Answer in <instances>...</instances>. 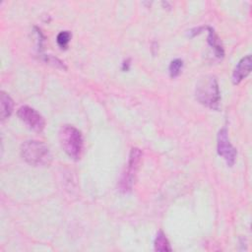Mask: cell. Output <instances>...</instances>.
Wrapping results in <instances>:
<instances>
[{
    "mask_svg": "<svg viewBox=\"0 0 252 252\" xmlns=\"http://www.w3.org/2000/svg\"><path fill=\"white\" fill-rule=\"evenodd\" d=\"M142 152L138 148H132L129 154L127 167L121 175L118 183V190L121 193H128L132 190L136 180V175L140 166Z\"/></svg>",
    "mask_w": 252,
    "mask_h": 252,
    "instance_id": "obj_4",
    "label": "cell"
},
{
    "mask_svg": "<svg viewBox=\"0 0 252 252\" xmlns=\"http://www.w3.org/2000/svg\"><path fill=\"white\" fill-rule=\"evenodd\" d=\"M0 116L2 120H5L7 118H9L13 112V108H14V100L12 99V97L6 94L5 92H1L0 94Z\"/></svg>",
    "mask_w": 252,
    "mask_h": 252,
    "instance_id": "obj_9",
    "label": "cell"
},
{
    "mask_svg": "<svg viewBox=\"0 0 252 252\" xmlns=\"http://www.w3.org/2000/svg\"><path fill=\"white\" fill-rule=\"evenodd\" d=\"M21 156L27 163L32 166H46L52 159L49 147L36 140L24 142L21 146Z\"/></svg>",
    "mask_w": 252,
    "mask_h": 252,
    "instance_id": "obj_2",
    "label": "cell"
},
{
    "mask_svg": "<svg viewBox=\"0 0 252 252\" xmlns=\"http://www.w3.org/2000/svg\"><path fill=\"white\" fill-rule=\"evenodd\" d=\"M71 37H72V33L69 31H62L57 34L56 41H57V44L60 47V49L65 50L68 48Z\"/></svg>",
    "mask_w": 252,
    "mask_h": 252,
    "instance_id": "obj_11",
    "label": "cell"
},
{
    "mask_svg": "<svg viewBox=\"0 0 252 252\" xmlns=\"http://www.w3.org/2000/svg\"><path fill=\"white\" fill-rule=\"evenodd\" d=\"M130 62H131V61H130V59H126V60H124V61H123V63H122V67H121L122 71L126 72V71H128V70L130 69V65H131V63H130Z\"/></svg>",
    "mask_w": 252,
    "mask_h": 252,
    "instance_id": "obj_14",
    "label": "cell"
},
{
    "mask_svg": "<svg viewBox=\"0 0 252 252\" xmlns=\"http://www.w3.org/2000/svg\"><path fill=\"white\" fill-rule=\"evenodd\" d=\"M206 31L208 32V37H207V42L210 45V47L213 49L215 56L218 59H222L224 55V49L221 44V41L218 34L216 33L215 30L212 27L206 26Z\"/></svg>",
    "mask_w": 252,
    "mask_h": 252,
    "instance_id": "obj_8",
    "label": "cell"
},
{
    "mask_svg": "<svg viewBox=\"0 0 252 252\" xmlns=\"http://www.w3.org/2000/svg\"><path fill=\"white\" fill-rule=\"evenodd\" d=\"M217 152L218 155L224 159L228 166H232L234 164L237 157V152L229 141L227 129L225 127L221 128L218 133Z\"/></svg>",
    "mask_w": 252,
    "mask_h": 252,
    "instance_id": "obj_5",
    "label": "cell"
},
{
    "mask_svg": "<svg viewBox=\"0 0 252 252\" xmlns=\"http://www.w3.org/2000/svg\"><path fill=\"white\" fill-rule=\"evenodd\" d=\"M59 141L63 151L73 159H80L83 148L84 140L82 133L73 125H64L59 131Z\"/></svg>",
    "mask_w": 252,
    "mask_h": 252,
    "instance_id": "obj_3",
    "label": "cell"
},
{
    "mask_svg": "<svg viewBox=\"0 0 252 252\" xmlns=\"http://www.w3.org/2000/svg\"><path fill=\"white\" fill-rule=\"evenodd\" d=\"M251 67L252 61L250 55L241 58L232 72V83L234 85H238L242 80H244L250 74Z\"/></svg>",
    "mask_w": 252,
    "mask_h": 252,
    "instance_id": "obj_7",
    "label": "cell"
},
{
    "mask_svg": "<svg viewBox=\"0 0 252 252\" xmlns=\"http://www.w3.org/2000/svg\"><path fill=\"white\" fill-rule=\"evenodd\" d=\"M18 117L32 130L41 132L44 129L45 121L42 115L34 108L24 105L18 109Z\"/></svg>",
    "mask_w": 252,
    "mask_h": 252,
    "instance_id": "obj_6",
    "label": "cell"
},
{
    "mask_svg": "<svg viewBox=\"0 0 252 252\" xmlns=\"http://www.w3.org/2000/svg\"><path fill=\"white\" fill-rule=\"evenodd\" d=\"M154 246H155L156 251H171L172 250V248L169 244V241L166 238V236L162 230H159L157 233V236H156L155 242H154Z\"/></svg>",
    "mask_w": 252,
    "mask_h": 252,
    "instance_id": "obj_10",
    "label": "cell"
},
{
    "mask_svg": "<svg viewBox=\"0 0 252 252\" xmlns=\"http://www.w3.org/2000/svg\"><path fill=\"white\" fill-rule=\"evenodd\" d=\"M41 56H42V60L45 63H47V64H49V65H51V66H53L57 69H60V70H66L67 69L66 65L60 59H58V58H56L52 55H44L43 54Z\"/></svg>",
    "mask_w": 252,
    "mask_h": 252,
    "instance_id": "obj_13",
    "label": "cell"
},
{
    "mask_svg": "<svg viewBox=\"0 0 252 252\" xmlns=\"http://www.w3.org/2000/svg\"><path fill=\"white\" fill-rule=\"evenodd\" d=\"M183 68V60L180 58H176L173 59L168 67V72H169V76L171 78H176L179 76V74L181 73V70Z\"/></svg>",
    "mask_w": 252,
    "mask_h": 252,
    "instance_id": "obj_12",
    "label": "cell"
},
{
    "mask_svg": "<svg viewBox=\"0 0 252 252\" xmlns=\"http://www.w3.org/2000/svg\"><path fill=\"white\" fill-rule=\"evenodd\" d=\"M195 96L202 105L218 110L220 102V92L217 78L213 75H206L200 78L196 84Z\"/></svg>",
    "mask_w": 252,
    "mask_h": 252,
    "instance_id": "obj_1",
    "label": "cell"
}]
</instances>
